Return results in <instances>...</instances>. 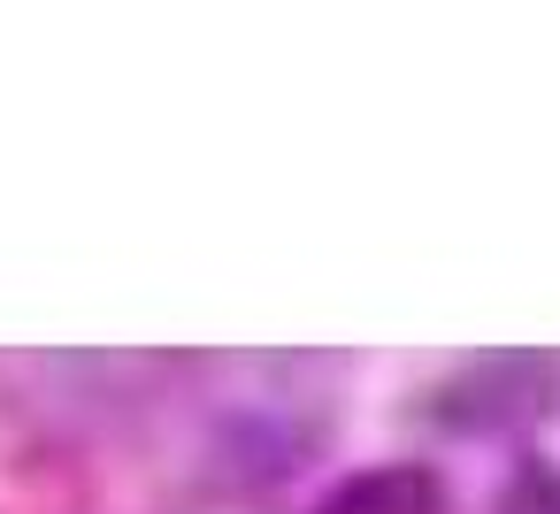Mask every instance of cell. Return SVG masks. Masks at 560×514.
Returning a JSON list of instances; mask_svg holds the SVG:
<instances>
[{
  "label": "cell",
  "instance_id": "obj_1",
  "mask_svg": "<svg viewBox=\"0 0 560 514\" xmlns=\"http://www.w3.org/2000/svg\"><path fill=\"white\" fill-rule=\"evenodd\" d=\"M560 407V361L552 353H483L460 361L430 392V422L453 437H514Z\"/></svg>",
  "mask_w": 560,
  "mask_h": 514
},
{
  "label": "cell",
  "instance_id": "obj_2",
  "mask_svg": "<svg viewBox=\"0 0 560 514\" xmlns=\"http://www.w3.org/2000/svg\"><path fill=\"white\" fill-rule=\"evenodd\" d=\"M307 514H445V476L430 460H384L330 483Z\"/></svg>",
  "mask_w": 560,
  "mask_h": 514
}]
</instances>
